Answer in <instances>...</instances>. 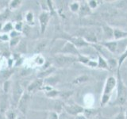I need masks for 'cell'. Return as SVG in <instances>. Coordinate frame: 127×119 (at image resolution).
<instances>
[{
  "label": "cell",
  "instance_id": "obj_1",
  "mask_svg": "<svg viewBox=\"0 0 127 119\" xmlns=\"http://www.w3.org/2000/svg\"><path fill=\"white\" fill-rule=\"evenodd\" d=\"M117 97L116 100L114 102L116 105H122L127 100V87L123 83L120 71H117Z\"/></svg>",
  "mask_w": 127,
  "mask_h": 119
},
{
  "label": "cell",
  "instance_id": "obj_2",
  "mask_svg": "<svg viewBox=\"0 0 127 119\" xmlns=\"http://www.w3.org/2000/svg\"><path fill=\"white\" fill-rule=\"evenodd\" d=\"M53 60L58 67H64L70 66L75 62H77V57L57 53V55H56L53 57Z\"/></svg>",
  "mask_w": 127,
  "mask_h": 119
},
{
  "label": "cell",
  "instance_id": "obj_3",
  "mask_svg": "<svg viewBox=\"0 0 127 119\" xmlns=\"http://www.w3.org/2000/svg\"><path fill=\"white\" fill-rule=\"evenodd\" d=\"M58 54L62 55H67V56H72V57H78L79 55H80L79 49L75 47L71 41H67L65 42L64 45L58 52Z\"/></svg>",
  "mask_w": 127,
  "mask_h": 119
},
{
  "label": "cell",
  "instance_id": "obj_4",
  "mask_svg": "<svg viewBox=\"0 0 127 119\" xmlns=\"http://www.w3.org/2000/svg\"><path fill=\"white\" fill-rule=\"evenodd\" d=\"M117 87V78L110 75L106 79L104 87L102 90V95H108L111 96L114 90Z\"/></svg>",
  "mask_w": 127,
  "mask_h": 119
},
{
  "label": "cell",
  "instance_id": "obj_5",
  "mask_svg": "<svg viewBox=\"0 0 127 119\" xmlns=\"http://www.w3.org/2000/svg\"><path fill=\"white\" fill-rule=\"evenodd\" d=\"M64 111H66L67 114H69L73 117H76L78 115L83 114V111H84V108L79 104H76V103L64 106Z\"/></svg>",
  "mask_w": 127,
  "mask_h": 119
},
{
  "label": "cell",
  "instance_id": "obj_6",
  "mask_svg": "<svg viewBox=\"0 0 127 119\" xmlns=\"http://www.w3.org/2000/svg\"><path fill=\"white\" fill-rule=\"evenodd\" d=\"M23 95V89L18 83H15L13 87V94H12V102L14 106H18L19 100Z\"/></svg>",
  "mask_w": 127,
  "mask_h": 119
},
{
  "label": "cell",
  "instance_id": "obj_7",
  "mask_svg": "<svg viewBox=\"0 0 127 119\" xmlns=\"http://www.w3.org/2000/svg\"><path fill=\"white\" fill-rule=\"evenodd\" d=\"M69 41L72 43L78 49H83V48H88L91 46L90 43H88L84 38L79 37V36H75V37H71Z\"/></svg>",
  "mask_w": 127,
  "mask_h": 119
},
{
  "label": "cell",
  "instance_id": "obj_8",
  "mask_svg": "<svg viewBox=\"0 0 127 119\" xmlns=\"http://www.w3.org/2000/svg\"><path fill=\"white\" fill-rule=\"evenodd\" d=\"M50 18V14L47 11H43L39 15V22L40 26H41V33H45L46 27L49 24V21Z\"/></svg>",
  "mask_w": 127,
  "mask_h": 119
},
{
  "label": "cell",
  "instance_id": "obj_9",
  "mask_svg": "<svg viewBox=\"0 0 127 119\" xmlns=\"http://www.w3.org/2000/svg\"><path fill=\"white\" fill-rule=\"evenodd\" d=\"M105 49L109 52L110 54H116L118 49V41L111 40V41H105L102 43H99Z\"/></svg>",
  "mask_w": 127,
  "mask_h": 119
},
{
  "label": "cell",
  "instance_id": "obj_10",
  "mask_svg": "<svg viewBox=\"0 0 127 119\" xmlns=\"http://www.w3.org/2000/svg\"><path fill=\"white\" fill-rule=\"evenodd\" d=\"M28 104H29V95L28 94H23L18 103V108L23 114H26V113Z\"/></svg>",
  "mask_w": 127,
  "mask_h": 119
},
{
  "label": "cell",
  "instance_id": "obj_11",
  "mask_svg": "<svg viewBox=\"0 0 127 119\" xmlns=\"http://www.w3.org/2000/svg\"><path fill=\"white\" fill-rule=\"evenodd\" d=\"M124 39H127V31L122 30L118 28H114V40L121 41Z\"/></svg>",
  "mask_w": 127,
  "mask_h": 119
},
{
  "label": "cell",
  "instance_id": "obj_12",
  "mask_svg": "<svg viewBox=\"0 0 127 119\" xmlns=\"http://www.w3.org/2000/svg\"><path fill=\"white\" fill-rule=\"evenodd\" d=\"M102 30L103 32V34L106 37V41L114 40V28L110 27L108 25H103L102 27Z\"/></svg>",
  "mask_w": 127,
  "mask_h": 119
},
{
  "label": "cell",
  "instance_id": "obj_13",
  "mask_svg": "<svg viewBox=\"0 0 127 119\" xmlns=\"http://www.w3.org/2000/svg\"><path fill=\"white\" fill-rule=\"evenodd\" d=\"M97 56H98V59H97L98 65H97V68L109 71L110 70V67H109L108 62H107L106 60L104 57H102L101 55H99L98 53H97Z\"/></svg>",
  "mask_w": 127,
  "mask_h": 119
},
{
  "label": "cell",
  "instance_id": "obj_14",
  "mask_svg": "<svg viewBox=\"0 0 127 119\" xmlns=\"http://www.w3.org/2000/svg\"><path fill=\"white\" fill-rule=\"evenodd\" d=\"M81 37L84 38L91 45H94V44L98 43V38L96 37V34L93 33L92 31H87V33H84V36H83Z\"/></svg>",
  "mask_w": 127,
  "mask_h": 119
},
{
  "label": "cell",
  "instance_id": "obj_15",
  "mask_svg": "<svg viewBox=\"0 0 127 119\" xmlns=\"http://www.w3.org/2000/svg\"><path fill=\"white\" fill-rule=\"evenodd\" d=\"M44 84V82H43V79H35V80L31 83L30 84L28 87V92H31V91H33L35 90L37 88H41L42 87V85Z\"/></svg>",
  "mask_w": 127,
  "mask_h": 119
},
{
  "label": "cell",
  "instance_id": "obj_16",
  "mask_svg": "<svg viewBox=\"0 0 127 119\" xmlns=\"http://www.w3.org/2000/svg\"><path fill=\"white\" fill-rule=\"evenodd\" d=\"M91 13V10L89 8L87 2H83V4H80V8L79 10V14L80 17H84V16L89 15Z\"/></svg>",
  "mask_w": 127,
  "mask_h": 119
},
{
  "label": "cell",
  "instance_id": "obj_17",
  "mask_svg": "<svg viewBox=\"0 0 127 119\" xmlns=\"http://www.w3.org/2000/svg\"><path fill=\"white\" fill-rule=\"evenodd\" d=\"M44 84L48 85V87L54 86L59 82V78L57 76H49L43 79Z\"/></svg>",
  "mask_w": 127,
  "mask_h": 119
},
{
  "label": "cell",
  "instance_id": "obj_18",
  "mask_svg": "<svg viewBox=\"0 0 127 119\" xmlns=\"http://www.w3.org/2000/svg\"><path fill=\"white\" fill-rule=\"evenodd\" d=\"M100 113L98 110H95V109H84V111H83V114L87 118V119H91L93 118L95 116Z\"/></svg>",
  "mask_w": 127,
  "mask_h": 119
},
{
  "label": "cell",
  "instance_id": "obj_19",
  "mask_svg": "<svg viewBox=\"0 0 127 119\" xmlns=\"http://www.w3.org/2000/svg\"><path fill=\"white\" fill-rule=\"evenodd\" d=\"M91 60H92V58H91V57L87 55H83V54H80L77 57V61L86 66H87V64H88Z\"/></svg>",
  "mask_w": 127,
  "mask_h": 119
},
{
  "label": "cell",
  "instance_id": "obj_20",
  "mask_svg": "<svg viewBox=\"0 0 127 119\" xmlns=\"http://www.w3.org/2000/svg\"><path fill=\"white\" fill-rule=\"evenodd\" d=\"M55 70H56V68H55L54 67H49V68L46 69L45 71H42V72H41L37 75V76H38L39 79H45L47 77L50 76V75L53 73Z\"/></svg>",
  "mask_w": 127,
  "mask_h": 119
},
{
  "label": "cell",
  "instance_id": "obj_21",
  "mask_svg": "<svg viewBox=\"0 0 127 119\" xmlns=\"http://www.w3.org/2000/svg\"><path fill=\"white\" fill-rule=\"evenodd\" d=\"M126 59H127V47H126V50L122 53V54L120 55V57H119L118 60V68H117V71H120L122 65L123 64V63H124V61L126 60Z\"/></svg>",
  "mask_w": 127,
  "mask_h": 119
},
{
  "label": "cell",
  "instance_id": "obj_22",
  "mask_svg": "<svg viewBox=\"0 0 127 119\" xmlns=\"http://www.w3.org/2000/svg\"><path fill=\"white\" fill-rule=\"evenodd\" d=\"M26 50H27L26 41H21L18 43V45H17V51L18 53H26Z\"/></svg>",
  "mask_w": 127,
  "mask_h": 119
},
{
  "label": "cell",
  "instance_id": "obj_23",
  "mask_svg": "<svg viewBox=\"0 0 127 119\" xmlns=\"http://www.w3.org/2000/svg\"><path fill=\"white\" fill-rule=\"evenodd\" d=\"M88 79H89V77L87 76V75H80V76L75 78L74 79V81L72 82V83L73 84H80V83L87 82Z\"/></svg>",
  "mask_w": 127,
  "mask_h": 119
},
{
  "label": "cell",
  "instance_id": "obj_24",
  "mask_svg": "<svg viewBox=\"0 0 127 119\" xmlns=\"http://www.w3.org/2000/svg\"><path fill=\"white\" fill-rule=\"evenodd\" d=\"M69 8L72 13H79V8H80V3L79 2H73L69 5Z\"/></svg>",
  "mask_w": 127,
  "mask_h": 119
},
{
  "label": "cell",
  "instance_id": "obj_25",
  "mask_svg": "<svg viewBox=\"0 0 127 119\" xmlns=\"http://www.w3.org/2000/svg\"><path fill=\"white\" fill-rule=\"evenodd\" d=\"M73 94V91L71 90V91H60V94H59V97L62 98V99H67L70 96Z\"/></svg>",
  "mask_w": 127,
  "mask_h": 119
},
{
  "label": "cell",
  "instance_id": "obj_26",
  "mask_svg": "<svg viewBox=\"0 0 127 119\" xmlns=\"http://www.w3.org/2000/svg\"><path fill=\"white\" fill-rule=\"evenodd\" d=\"M45 94L47 97H49V98H56L59 96L60 94V91L57 90H48L45 91Z\"/></svg>",
  "mask_w": 127,
  "mask_h": 119
},
{
  "label": "cell",
  "instance_id": "obj_27",
  "mask_svg": "<svg viewBox=\"0 0 127 119\" xmlns=\"http://www.w3.org/2000/svg\"><path fill=\"white\" fill-rule=\"evenodd\" d=\"M87 5H88L89 8L91 10L95 9V8H97V6L100 4V3H98L100 2L96 1V0H89V1H87Z\"/></svg>",
  "mask_w": 127,
  "mask_h": 119
},
{
  "label": "cell",
  "instance_id": "obj_28",
  "mask_svg": "<svg viewBox=\"0 0 127 119\" xmlns=\"http://www.w3.org/2000/svg\"><path fill=\"white\" fill-rule=\"evenodd\" d=\"M59 119H75V117L67 114L66 111H64L59 114Z\"/></svg>",
  "mask_w": 127,
  "mask_h": 119
},
{
  "label": "cell",
  "instance_id": "obj_29",
  "mask_svg": "<svg viewBox=\"0 0 127 119\" xmlns=\"http://www.w3.org/2000/svg\"><path fill=\"white\" fill-rule=\"evenodd\" d=\"M21 1H18V0H13V1H11L10 3V9H16V8H18L20 4H21Z\"/></svg>",
  "mask_w": 127,
  "mask_h": 119
},
{
  "label": "cell",
  "instance_id": "obj_30",
  "mask_svg": "<svg viewBox=\"0 0 127 119\" xmlns=\"http://www.w3.org/2000/svg\"><path fill=\"white\" fill-rule=\"evenodd\" d=\"M47 119H59V114L56 111H51L48 114Z\"/></svg>",
  "mask_w": 127,
  "mask_h": 119
},
{
  "label": "cell",
  "instance_id": "obj_31",
  "mask_svg": "<svg viewBox=\"0 0 127 119\" xmlns=\"http://www.w3.org/2000/svg\"><path fill=\"white\" fill-rule=\"evenodd\" d=\"M6 119H16V114L13 110H7L6 112Z\"/></svg>",
  "mask_w": 127,
  "mask_h": 119
},
{
  "label": "cell",
  "instance_id": "obj_32",
  "mask_svg": "<svg viewBox=\"0 0 127 119\" xmlns=\"http://www.w3.org/2000/svg\"><path fill=\"white\" fill-rule=\"evenodd\" d=\"M21 41H20V38L19 37H14V38H12L10 41V47H14L15 45H18V43Z\"/></svg>",
  "mask_w": 127,
  "mask_h": 119
},
{
  "label": "cell",
  "instance_id": "obj_33",
  "mask_svg": "<svg viewBox=\"0 0 127 119\" xmlns=\"http://www.w3.org/2000/svg\"><path fill=\"white\" fill-rule=\"evenodd\" d=\"M46 45V41H41L38 43V45H37V51L38 52H41V50H43L44 49H45V47Z\"/></svg>",
  "mask_w": 127,
  "mask_h": 119
},
{
  "label": "cell",
  "instance_id": "obj_34",
  "mask_svg": "<svg viewBox=\"0 0 127 119\" xmlns=\"http://www.w3.org/2000/svg\"><path fill=\"white\" fill-rule=\"evenodd\" d=\"M97 65H98V63L97 60H91L89 62V63L87 64L89 67H91V68H97Z\"/></svg>",
  "mask_w": 127,
  "mask_h": 119
},
{
  "label": "cell",
  "instance_id": "obj_35",
  "mask_svg": "<svg viewBox=\"0 0 127 119\" xmlns=\"http://www.w3.org/2000/svg\"><path fill=\"white\" fill-rule=\"evenodd\" d=\"M26 21L28 22H33V14L32 12H28L26 16Z\"/></svg>",
  "mask_w": 127,
  "mask_h": 119
},
{
  "label": "cell",
  "instance_id": "obj_36",
  "mask_svg": "<svg viewBox=\"0 0 127 119\" xmlns=\"http://www.w3.org/2000/svg\"><path fill=\"white\" fill-rule=\"evenodd\" d=\"M114 119H126V117H125V113L124 112H120L118 113V114H116L114 116Z\"/></svg>",
  "mask_w": 127,
  "mask_h": 119
},
{
  "label": "cell",
  "instance_id": "obj_37",
  "mask_svg": "<svg viewBox=\"0 0 127 119\" xmlns=\"http://www.w3.org/2000/svg\"><path fill=\"white\" fill-rule=\"evenodd\" d=\"M2 29H3V31L8 32V31H10L12 29H13V26H12V25L10 23H7L6 25L2 28Z\"/></svg>",
  "mask_w": 127,
  "mask_h": 119
},
{
  "label": "cell",
  "instance_id": "obj_38",
  "mask_svg": "<svg viewBox=\"0 0 127 119\" xmlns=\"http://www.w3.org/2000/svg\"><path fill=\"white\" fill-rule=\"evenodd\" d=\"M10 84V81H8V80H6L5 83H4V84H3V90H4V91H5L6 93L8 91V90H9Z\"/></svg>",
  "mask_w": 127,
  "mask_h": 119
},
{
  "label": "cell",
  "instance_id": "obj_39",
  "mask_svg": "<svg viewBox=\"0 0 127 119\" xmlns=\"http://www.w3.org/2000/svg\"><path fill=\"white\" fill-rule=\"evenodd\" d=\"M6 98H6V96H4L3 97V99L2 100V102H1V109H2V112H4V110H5V109H6V106L4 105V104H6Z\"/></svg>",
  "mask_w": 127,
  "mask_h": 119
},
{
  "label": "cell",
  "instance_id": "obj_40",
  "mask_svg": "<svg viewBox=\"0 0 127 119\" xmlns=\"http://www.w3.org/2000/svg\"><path fill=\"white\" fill-rule=\"evenodd\" d=\"M14 29H15V30L17 31V32L22 31V23H21V22H20V23H19V22L16 23Z\"/></svg>",
  "mask_w": 127,
  "mask_h": 119
},
{
  "label": "cell",
  "instance_id": "obj_41",
  "mask_svg": "<svg viewBox=\"0 0 127 119\" xmlns=\"http://www.w3.org/2000/svg\"><path fill=\"white\" fill-rule=\"evenodd\" d=\"M9 13H10V12L8 10H5L1 15H0V18H1V19H6L8 17V15H9Z\"/></svg>",
  "mask_w": 127,
  "mask_h": 119
},
{
  "label": "cell",
  "instance_id": "obj_42",
  "mask_svg": "<svg viewBox=\"0 0 127 119\" xmlns=\"http://www.w3.org/2000/svg\"><path fill=\"white\" fill-rule=\"evenodd\" d=\"M91 119H105L104 117L102 116V115L101 114V113H98L96 116H95L93 118H91Z\"/></svg>",
  "mask_w": 127,
  "mask_h": 119
},
{
  "label": "cell",
  "instance_id": "obj_43",
  "mask_svg": "<svg viewBox=\"0 0 127 119\" xmlns=\"http://www.w3.org/2000/svg\"><path fill=\"white\" fill-rule=\"evenodd\" d=\"M75 119H87L83 114H80V115H78V116L75 117Z\"/></svg>",
  "mask_w": 127,
  "mask_h": 119
},
{
  "label": "cell",
  "instance_id": "obj_44",
  "mask_svg": "<svg viewBox=\"0 0 127 119\" xmlns=\"http://www.w3.org/2000/svg\"><path fill=\"white\" fill-rule=\"evenodd\" d=\"M124 113H125V117H126V119H127V110L125 111Z\"/></svg>",
  "mask_w": 127,
  "mask_h": 119
},
{
  "label": "cell",
  "instance_id": "obj_45",
  "mask_svg": "<svg viewBox=\"0 0 127 119\" xmlns=\"http://www.w3.org/2000/svg\"><path fill=\"white\" fill-rule=\"evenodd\" d=\"M16 119H23L22 118H16Z\"/></svg>",
  "mask_w": 127,
  "mask_h": 119
},
{
  "label": "cell",
  "instance_id": "obj_46",
  "mask_svg": "<svg viewBox=\"0 0 127 119\" xmlns=\"http://www.w3.org/2000/svg\"><path fill=\"white\" fill-rule=\"evenodd\" d=\"M1 5H2V3H1V2H0V8H1Z\"/></svg>",
  "mask_w": 127,
  "mask_h": 119
}]
</instances>
